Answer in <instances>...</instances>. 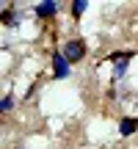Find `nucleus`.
<instances>
[{
	"instance_id": "f257e3e1",
	"label": "nucleus",
	"mask_w": 138,
	"mask_h": 149,
	"mask_svg": "<svg viewBox=\"0 0 138 149\" xmlns=\"http://www.w3.org/2000/svg\"><path fill=\"white\" fill-rule=\"evenodd\" d=\"M64 55H66L69 64H77V61L86 55V42L83 39H69V42L64 44Z\"/></svg>"
},
{
	"instance_id": "f03ea898",
	"label": "nucleus",
	"mask_w": 138,
	"mask_h": 149,
	"mask_svg": "<svg viewBox=\"0 0 138 149\" xmlns=\"http://www.w3.org/2000/svg\"><path fill=\"white\" fill-rule=\"evenodd\" d=\"M53 72L55 77H69V61L64 53H53Z\"/></svg>"
},
{
	"instance_id": "7ed1b4c3",
	"label": "nucleus",
	"mask_w": 138,
	"mask_h": 149,
	"mask_svg": "<svg viewBox=\"0 0 138 149\" xmlns=\"http://www.w3.org/2000/svg\"><path fill=\"white\" fill-rule=\"evenodd\" d=\"M135 130H138V119H133V116H124L119 122V135H133Z\"/></svg>"
},
{
	"instance_id": "20e7f679",
	"label": "nucleus",
	"mask_w": 138,
	"mask_h": 149,
	"mask_svg": "<svg viewBox=\"0 0 138 149\" xmlns=\"http://www.w3.org/2000/svg\"><path fill=\"white\" fill-rule=\"evenodd\" d=\"M55 11H58V3H55V0H44V3L36 6V14L39 17H53Z\"/></svg>"
},
{
	"instance_id": "39448f33",
	"label": "nucleus",
	"mask_w": 138,
	"mask_h": 149,
	"mask_svg": "<svg viewBox=\"0 0 138 149\" xmlns=\"http://www.w3.org/2000/svg\"><path fill=\"white\" fill-rule=\"evenodd\" d=\"M86 8H89V3H86V0H72V17H75V19H80Z\"/></svg>"
},
{
	"instance_id": "423d86ee",
	"label": "nucleus",
	"mask_w": 138,
	"mask_h": 149,
	"mask_svg": "<svg viewBox=\"0 0 138 149\" xmlns=\"http://www.w3.org/2000/svg\"><path fill=\"white\" fill-rule=\"evenodd\" d=\"M11 105H14V100H11V94H8V97H3V102H0V111L8 113V111H11Z\"/></svg>"
},
{
	"instance_id": "0eeeda50",
	"label": "nucleus",
	"mask_w": 138,
	"mask_h": 149,
	"mask_svg": "<svg viewBox=\"0 0 138 149\" xmlns=\"http://www.w3.org/2000/svg\"><path fill=\"white\" fill-rule=\"evenodd\" d=\"M14 19H17L14 11H3V22H6V25H14Z\"/></svg>"
}]
</instances>
